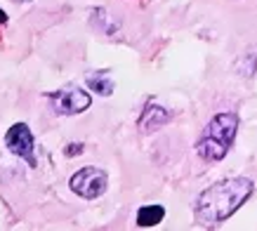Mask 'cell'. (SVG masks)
<instances>
[{"label":"cell","mask_w":257,"mask_h":231,"mask_svg":"<svg viewBox=\"0 0 257 231\" xmlns=\"http://www.w3.org/2000/svg\"><path fill=\"white\" fill-rule=\"evenodd\" d=\"M255 182L248 177L222 179L198 193L194 203V217L201 226H217L226 222L252 196Z\"/></svg>","instance_id":"6da1fadb"},{"label":"cell","mask_w":257,"mask_h":231,"mask_svg":"<svg viewBox=\"0 0 257 231\" xmlns=\"http://www.w3.org/2000/svg\"><path fill=\"white\" fill-rule=\"evenodd\" d=\"M236 132H238V116L236 113L212 116L210 123L203 128L201 139L196 142V154L208 163L222 161L229 154V149L234 147Z\"/></svg>","instance_id":"7a4b0ae2"},{"label":"cell","mask_w":257,"mask_h":231,"mask_svg":"<svg viewBox=\"0 0 257 231\" xmlns=\"http://www.w3.org/2000/svg\"><path fill=\"white\" fill-rule=\"evenodd\" d=\"M69 186H71V191L76 193V196H80V198L94 200L106 191L109 177H106V172L101 168H92L90 165V168H83L78 172H73L69 179Z\"/></svg>","instance_id":"3957f363"},{"label":"cell","mask_w":257,"mask_h":231,"mask_svg":"<svg viewBox=\"0 0 257 231\" xmlns=\"http://www.w3.org/2000/svg\"><path fill=\"white\" fill-rule=\"evenodd\" d=\"M47 101H50V106L52 111L59 116H78L83 111L90 108L92 104V97L85 92V90H80V87H62V90H55V92L47 94Z\"/></svg>","instance_id":"277c9868"},{"label":"cell","mask_w":257,"mask_h":231,"mask_svg":"<svg viewBox=\"0 0 257 231\" xmlns=\"http://www.w3.org/2000/svg\"><path fill=\"white\" fill-rule=\"evenodd\" d=\"M5 147L22 161H26L31 168L38 165L36 161V144H33V132L26 123H15L5 135Z\"/></svg>","instance_id":"5b68a950"},{"label":"cell","mask_w":257,"mask_h":231,"mask_svg":"<svg viewBox=\"0 0 257 231\" xmlns=\"http://www.w3.org/2000/svg\"><path fill=\"white\" fill-rule=\"evenodd\" d=\"M172 121V113L168 111V108L158 106V104H149L147 108H144V113L140 116V130L142 132H154L158 130V128H163L165 123H170Z\"/></svg>","instance_id":"8992f818"},{"label":"cell","mask_w":257,"mask_h":231,"mask_svg":"<svg viewBox=\"0 0 257 231\" xmlns=\"http://www.w3.org/2000/svg\"><path fill=\"white\" fill-rule=\"evenodd\" d=\"M85 83L90 85V90H94L97 94L101 97H109L113 92V76H111V71H92V73H87L85 76Z\"/></svg>","instance_id":"52a82bcc"},{"label":"cell","mask_w":257,"mask_h":231,"mask_svg":"<svg viewBox=\"0 0 257 231\" xmlns=\"http://www.w3.org/2000/svg\"><path fill=\"white\" fill-rule=\"evenodd\" d=\"M163 217H165L163 205H144V208H140V212H137V226H144V229L156 226V224L163 222Z\"/></svg>","instance_id":"ba28073f"},{"label":"cell","mask_w":257,"mask_h":231,"mask_svg":"<svg viewBox=\"0 0 257 231\" xmlns=\"http://www.w3.org/2000/svg\"><path fill=\"white\" fill-rule=\"evenodd\" d=\"M64 154L69 156H78V154H83V144H76V142H73V144H69V147L64 149Z\"/></svg>","instance_id":"9c48e42d"},{"label":"cell","mask_w":257,"mask_h":231,"mask_svg":"<svg viewBox=\"0 0 257 231\" xmlns=\"http://www.w3.org/2000/svg\"><path fill=\"white\" fill-rule=\"evenodd\" d=\"M0 24H8V15H5L3 10H0Z\"/></svg>","instance_id":"30bf717a"}]
</instances>
